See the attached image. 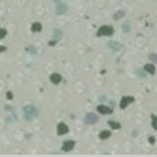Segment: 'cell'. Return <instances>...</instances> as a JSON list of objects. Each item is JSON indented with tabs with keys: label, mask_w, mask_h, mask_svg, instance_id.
Instances as JSON below:
<instances>
[{
	"label": "cell",
	"mask_w": 157,
	"mask_h": 157,
	"mask_svg": "<svg viewBox=\"0 0 157 157\" xmlns=\"http://www.w3.org/2000/svg\"><path fill=\"white\" fill-rule=\"evenodd\" d=\"M112 33H113V29L111 27H102L98 32V34H112Z\"/></svg>",
	"instance_id": "1"
},
{
	"label": "cell",
	"mask_w": 157,
	"mask_h": 157,
	"mask_svg": "<svg viewBox=\"0 0 157 157\" xmlns=\"http://www.w3.org/2000/svg\"><path fill=\"white\" fill-rule=\"evenodd\" d=\"M66 131H68L66 125H64V124H60V125H59V134H63V133H66Z\"/></svg>",
	"instance_id": "2"
},
{
	"label": "cell",
	"mask_w": 157,
	"mask_h": 157,
	"mask_svg": "<svg viewBox=\"0 0 157 157\" xmlns=\"http://www.w3.org/2000/svg\"><path fill=\"white\" fill-rule=\"evenodd\" d=\"M71 146H74V143H72V141H68V143L64 144V149H65V150H70Z\"/></svg>",
	"instance_id": "3"
},
{
	"label": "cell",
	"mask_w": 157,
	"mask_h": 157,
	"mask_svg": "<svg viewBox=\"0 0 157 157\" xmlns=\"http://www.w3.org/2000/svg\"><path fill=\"white\" fill-rule=\"evenodd\" d=\"M133 101V98H130V97H128V100H124V101H122V103H120V106H122V108H124L127 104H128L129 102H131Z\"/></svg>",
	"instance_id": "4"
},
{
	"label": "cell",
	"mask_w": 157,
	"mask_h": 157,
	"mask_svg": "<svg viewBox=\"0 0 157 157\" xmlns=\"http://www.w3.org/2000/svg\"><path fill=\"white\" fill-rule=\"evenodd\" d=\"M107 107H100L98 109H100V112H102V113H111L112 112V109H106Z\"/></svg>",
	"instance_id": "5"
},
{
	"label": "cell",
	"mask_w": 157,
	"mask_h": 157,
	"mask_svg": "<svg viewBox=\"0 0 157 157\" xmlns=\"http://www.w3.org/2000/svg\"><path fill=\"white\" fill-rule=\"evenodd\" d=\"M52 81H53V82H59V81H60V76H59V75H55V76L53 75V76H52Z\"/></svg>",
	"instance_id": "6"
},
{
	"label": "cell",
	"mask_w": 157,
	"mask_h": 157,
	"mask_svg": "<svg viewBox=\"0 0 157 157\" xmlns=\"http://www.w3.org/2000/svg\"><path fill=\"white\" fill-rule=\"evenodd\" d=\"M5 33H6V32H5L4 29H0V38H2V37L5 36Z\"/></svg>",
	"instance_id": "7"
}]
</instances>
